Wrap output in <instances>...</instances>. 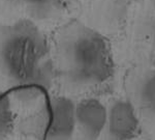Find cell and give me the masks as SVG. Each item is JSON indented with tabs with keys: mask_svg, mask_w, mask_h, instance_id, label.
<instances>
[{
	"mask_svg": "<svg viewBox=\"0 0 155 140\" xmlns=\"http://www.w3.org/2000/svg\"><path fill=\"white\" fill-rule=\"evenodd\" d=\"M76 119L82 140H99L106 133L107 107L99 99L85 97L76 105Z\"/></svg>",
	"mask_w": 155,
	"mask_h": 140,
	"instance_id": "obj_5",
	"label": "cell"
},
{
	"mask_svg": "<svg viewBox=\"0 0 155 140\" xmlns=\"http://www.w3.org/2000/svg\"><path fill=\"white\" fill-rule=\"evenodd\" d=\"M53 72L47 39L34 22H0V80L11 90L23 97L41 96Z\"/></svg>",
	"mask_w": 155,
	"mask_h": 140,
	"instance_id": "obj_1",
	"label": "cell"
},
{
	"mask_svg": "<svg viewBox=\"0 0 155 140\" xmlns=\"http://www.w3.org/2000/svg\"><path fill=\"white\" fill-rule=\"evenodd\" d=\"M119 1H123V2H132V1H137V0H119Z\"/></svg>",
	"mask_w": 155,
	"mask_h": 140,
	"instance_id": "obj_9",
	"label": "cell"
},
{
	"mask_svg": "<svg viewBox=\"0 0 155 140\" xmlns=\"http://www.w3.org/2000/svg\"><path fill=\"white\" fill-rule=\"evenodd\" d=\"M153 36H154V39H155V27H154V31H153Z\"/></svg>",
	"mask_w": 155,
	"mask_h": 140,
	"instance_id": "obj_10",
	"label": "cell"
},
{
	"mask_svg": "<svg viewBox=\"0 0 155 140\" xmlns=\"http://www.w3.org/2000/svg\"><path fill=\"white\" fill-rule=\"evenodd\" d=\"M152 2H153V5H154V7H155V0H152Z\"/></svg>",
	"mask_w": 155,
	"mask_h": 140,
	"instance_id": "obj_11",
	"label": "cell"
},
{
	"mask_svg": "<svg viewBox=\"0 0 155 140\" xmlns=\"http://www.w3.org/2000/svg\"><path fill=\"white\" fill-rule=\"evenodd\" d=\"M76 105L65 96L48 97L39 117L41 140H71L77 132Z\"/></svg>",
	"mask_w": 155,
	"mask_h": 140,
	"instance_id": "obj_3",
	"label": "cell"
},
{
	"mask_svg": "<svg viewBox=\"0 0 155 140\" xmlns=\"http://www.w3.org/2000/svg\"><path fill=\"white\" fill-rule=\"evenodd\" d=\"M139 126L136 108L129 100L117 99L107 107L106 133L109 140H132Z\"/></svg>",
	"mask_w": 155,
	"mask_h": 140,
	"instance_id": "obj_6",
	"label": "cell"
},
{
	"mask_svg": "<svg viewBox=\"0 0 155 140\" xmlns=\"http://www.w3.org/2000/svg\"><path fill=\"white\" fill-rule=\"evenodd\" d=\"M64 5V0H0V20L5 24L22 20L35 23L58 16Z\"/></svg>",
	"mask_w": 155,
	"mask_h": 140,
	"instance_id": "obj_4",
	"label": "cell"
},
{
	"mask_svg": "<svg viewBox=\"0 0 155 140\" xmlns=\"http://www.w3.org/2000/svg\"><path fill=\"white\" fill-rule=\"evenodd\" d=\"M57 60L61 76L74 87L98 85L112 75V57L106 39L80 24L69 25L61 33Z\"/></svg>",
	"mask_w": 155,
	"mask_h": 140,
	"instance_id": "obj_2",
	"label": "cell"
},
{
	"mask_svg": "<svg viewBox=\"0 0 155 140\" xmlns=\"http://www.w3.org/2000/svg\"><path fill=\"white\" fill-rule=\"evenodd\" d=\"M137 97L142 109L155 116V72L147 75L140 83Z\"/></svg>",
	"mask_w": 155,
	"mask_h": 140,
	"instance_id": "obj_7",
	"label": "cell"
},
{
	"mask_svg": "<svg viewBox=\"0 0 155 140\" xmlns=\"http://www.w3.org/2000/svg\"><path fill=\"white\" fill-rule=\"evenodd\" d=\"M9 90L0 89V136L8 134L14 126V111Z\"/></svg>",
	"mask_w": 155,
	"mask_h": 140,
	"instance_id": "obj_8",
	"label": "cell"
}]
</instances>
